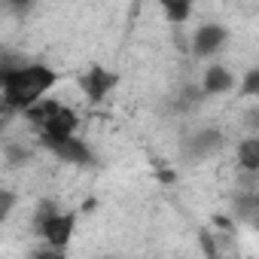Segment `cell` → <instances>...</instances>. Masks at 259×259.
I'll use <instances>...</instances> for the list:
<instances>
[{"label": "cell", "instance_id": "cell-11", "mask_svg": "<svg viewBox=\"0 0 259 259\" xmlns=\"http://www.w3.org/2000/svg\"><path fill=\"white\" fill-rule=\"evenodd\" d=\"M162 13L171 25H183L189 16H192V4L189 0H165L162 4Z\"/></svg>", "mask_w": 259, "mask_h": 259}, {"label": "cell", "instance_id": "cell-2", "mask_svg": "<svg viewBox=\"0 0 259 259\" xmlns=\"http://www.w3.org/2000/svg\"><path fill=\"white\" fill-rule=\"evenodd\" d=\"M73 229H76V213H64V210H58L52 220H46L40 229H37V235L46 241V247H52V250H67V244H70V238H73Z\"/></svg>", "mask_w": 259, "mask_h": 259}, {"label": "cell", "instance_id": "cell-6", "mask_svg": "<svg viewBox=\"0 0 259 259\" xmlns=\"http://www.w3.org/2000/svg\"><path fill=\"white\" fill-rule=\"evenodd\" d=\"M201 95L204 98H213V95H229L235 89V76L229 73V67L223 64H210L204 73H201Z\"/></svg>", "mask_w": 259, "mask_h": 259}, {"label": "cell", "instance_id": "cell-13", "mask_svg": "<svg viewBox=\"0 0 259 259\" xmlns=\"http://www.w3.org/2000/svg\"><path fill=\"white\" fill-rule=\"evenodd\" d=\"M58 213V207H55V201H40L37 204V210H34V232L46 223V220H52Z\"/></svg>", "mask_w": 259, "mask_h": 259}, {"label": "cell", "instance_id": "cell-4", "mask_svg": "<svg viewBox=\"0 0 259 259\" xmlns=\"http://www.w3.org/2000/svg\"><path fill=\"white\" fill-rule=\"evenodd\" d=\"M226 40H229V31H226L223 25H217V22L198 25L195 34H192V55L210 58V55H217V52L226 46Z\"/></svg>", "mask_w": 259, "mask_h": 259}, {"label": "cell", "instance_id": "cell-18", "mask_svg": "<svg viewBox=\"0 0 259 259\" xmlns=\"http://www.w3.org/2000/svg\"><path fill=\"white\" fill-rule=\"evenodd\" d=\"M4 85H7V70H0V92H4Z\"/></svg>", "mask_w": 259, "mask_h": 259}, {"label": "cell", "instance_id": "cell-3", "mask_svg": "<svg viewBox=\"0 0 259 259\" xmlns=\"http://www.w3.org/2000/svg\"><path fill=\"white\" fill-rule=\"evenodd\" d=\"M76 128H79V116L70 107L58 104V110L43 122L40 135H43V141H64V138H76Z\"/></svg>", "mask_w": 259, "mask_h": 259}, {"label": "cell", "instance_id": "cell-14", "mask_svg": "<svg viewBox=\"0 0 259 259\" xmlns=\"http://www.w3.org/2000/svg\"><path fill=\"white\" fill-rule=\"evenodd\" d=\"M241 95H244V98H253V95H259V70H256V67L244 73V85H241Z\"/></svg>", "mask_w": 259, "mask_h": 259}, {"label": "cell", "instance_id": "cell-1", "mask_svg": "<svg viewBox=\"0 0 259 259\" xmlns=\"http://www.w3.org/2000/svg\"><path fill=\"white\" fill-rule=\"evenodd\" d=\"M58 82V73L49 64H37L28 61L16 70L7 73V85L0 92V101L10 113H25L28 107H34L37 101H43Z\"/></svg>", "mask_w": 259, "mask_h": 259}, {"label": "cell", "instance_id": "cell-12", "mask_svg": "<svg viewBox=\"0 0 259 259\" xmlns=\"http://www.w3.org/2000/svg\"><path fill=\"white\" fill-rule=\"evenodd\" d=\"M235 210L244 223H253L256 213H259V198L253 192H244V195H235Z\"/></svg>", "mask_w": 259, "mask_h": 259}, {"label": "cell", "instance_id": "cell-15", "mask_svg": "<svg viewBox=\"0 0 259 259\" xmlns=\"http://www.w3.org/2000/svg\"><path fill=\"white\" fill-rule=\"evenodd\" d=\"M13 207H16V192L0 186V223L10 217V210H13Z\"/></svg>", "mask_w": 259, "mask_h": 259}, {"label": "cell", "instance_id": "cell-8", "mask_svg": "<svg viewBox=\"0 0 259 259\" xmlns=\"http://www.w3.org/2000/svg\"><path fill=\"white\" fill-rule=\"evenodd\" d=\"M220 147H223V135L217 132V128H204V132H198V135L189 138L186 153H189L192 159H207V156L217 153Z\"/></svg>", "mask_w": 259, "mask_h": 259}, {"label": "cell", "instance_id": "cell-9", "mask_svg": "<svg viewBox=\"0 0 259 259\" xmlns=\"http://www.w3.org/2000/svg\"><path fill=\"white\" fill-rule=\"evenodd\" d=\"M238 165L247 174H256L259 171V138H244L238 144Z\"/></svg>", "mask_w": 259, "mask_h": 259}, {"label": "cell", "instance_id": "cell-16", "mask_svg": "<svg viewBox=\"0 0 259 259\" xmlns=\"http://www.w3.org/2000/svg\"><path fill=\"white\" fill-rule=\"evenodd\" d=\"M28 259H67L61 250H52V247H37Z\"/></svg>", "mask_w": 259, "mask_h": 259}, {"label": "cell", "instance_id": "cell-10", "mask_svg": "<svg viewBox=\"0 0 259 259\" xmlns=\"http://www.w3.org/2000/svg\"><path fill=\"white\" fill-rule=\"evenodd\" d=\"M58 104H61V101H55V98H43V101H37L34 107H28L22 116H25L28 122H34L37 128H43V122H46V119L58 110Z\"/></svg>", "mask_w": 259, "mask_h": 259}, {"label": "cell", "instance_id": "cell-5", "mask_svg": "<svg viewBox=\"0 0 259 259\" xmlns=\"http://www.w3.org/2000/svg\"><path fill=\"white\" fill-rule=\"evenodd\" d=\"M46 144V150L49 153H55L61 162H67V165H89L92 162V153H89V147L82 144V141H76V138H64V141H43Z\"/></svg>", "mask_w": 259, "mask_h": 259}, {"label": "cell", "instance_id": "cell-7", "mask_svg": "<svg viewBox=\"0 0 259 259\" xmlns=\"http://www.w3.org/2000/svg\"><path fill=\"white\" fill-rule=\"evenodd\" d=\"M116 85V73L104 70V67H92L89 73H82V92H85V101H104L107 92Z\"/></svg>", "mask_w": 259, "mask_h": 259}, {"label": "cell", "instance_id": "cell-17", "mask_svg": "<svg viewBox=\"0 0 259 259\" xmlns=\"http://www.w3.org/2000/svg\"><path fill=\"white\" fill-rule=\"evenodd\" d=\"M7 159H10L13 165H22V162L28 159V150H22L19 144H10V147H7Z\"/></svg>", "mask_w": 259, "mask_h": 259}]
</instances>
